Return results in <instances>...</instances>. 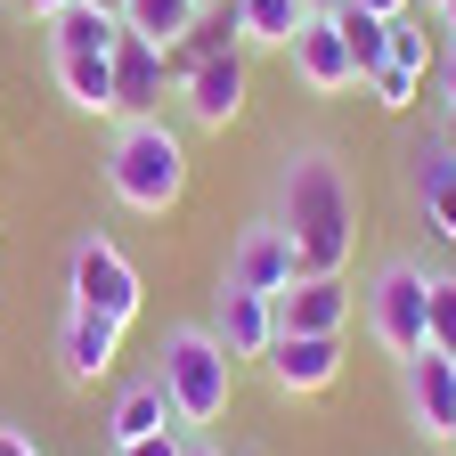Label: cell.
I'll return each mask as SVG.
<instances>
[{
  "instance_id": "16",
  "label": "cell",
  "mask_w": 456,
  "mask_h": 456,
  "mask_svg": "<svg viewBox=\"0 0 456 456\" xmlns=\"http://www.w3.org/2000/svg\"><path fill=\"white\" fill-rule=\"evenodd\" d=\"M49 82L90 123H123V106H114V49L106 57H49Z\"/></svg>"
},
{
  "instance_id": "12",
  "label": "cell",
  "mask_w": 456,
  "mask_h": 456,
  "mask_svg": "<svg viewBox=\"0 0 456 456\" xmlns=\"http://www.w3.org/2000/svg\"><path fill=\"white\" fill-rule=\"evenodd\" d=\"M285 57H294V82H302L310 98H342V90H359L351 41L334 33V17H302V33L285 41Z\"/></svg>"
},
{
  "instance_id": "9",
  "label": "cell",
  "mask_w": 456,
  "mask_h": 456,
  "mask_svg": "<svg viewBox=\"0 0 456 456\" xmlns=\"http://www.w3.org/2000/svg\"><path fill=\"white\" fill-rule=\"evenodd\" d=\"M261 367L285 399H318V391L342 383V334H277Z\"/></svg>"
},
{
  "instance_id": "34",
  "label": "cell",
  "mask_w": 456,
  "mask_h": 456,
  "mask_svg": "<svg viewBox=\"0 0 456 456\" xmlns=\"http://www.w3.org/2000/svg\"><path fill=\"white\" fill-rule=\"evenodd\" d=\"M90 9H114V17H123V0H90Z\"/></svg>"
},
{
  "instance_id": "7",
  "label": "cell",
  "mask_w": 456,
  "mask_h": 456,
  "mask_svg": "<svg viewBox=\"0 0 456 456\" xmlns=\"http://www.w3.org/2000/svg\"><path fill=\"white\" fill-rule=\"evenodd\" d=\"M302 277V253H294V237L261 212V220H245L237 228V245H228V269H220V285H245V294H285V285Z\"/></svg>"
},
{
  "instance_id": "11",
  "label": "cell",
  "mask_w": 456,
  "mask_h": 456,
  "mask_svg": "<svg viewBox=\"0 0 456 456\" xmlns=\"http://www.w3.org/2000/svg\"><path fill=\"white\" fill-rule=\"evenodd\" d=\"M114 359H123V326L66 302V326H57V375H66L74 391H90V383L114 375Z\"/></svg>"
},
{
  "instance_id": "14",
  "label": "cell",
  "mask_w": 456,
  "mask_h": 456,
  "mask_svg": "<svg viewBox=\"0 0 456 456\" xmlns=\"http://www.w3.org/2000/svg\"><path fill=\"white\" fill-rule=\"evenodd\" d=\"M171 90H180L171 49H155V41H139V33L114 41V106H123V123H131V114H155Z\"/></svg>"
},
{
  "instance_id": "18",
  "label": "cell",
  "mask_w": 456,
  "mask_h": 456,
  "mask_svg": "<svg viewBox=\"0 0 456 456\" xmlns=\"http://www.w3.org/2000/svg\"><path fill=\"white\" fill-rule=\"evenodd\" d=\"M41 33H49V57H106L114 41H123V17H114V9H90V0H66Z\"/></svg>"
},
{
  "instance_id": "2",
  "label": "cell",
  "mask_w": 456,
  "mask_h": 456,
  "mask_svg": "<svg viewBox=\"0 0 456 456\" xmlns=\"http://www.w3.org/2000/svg\"><path fill=\"white\" fill-rule=\"evenodd\" d=\"M98 171H106V196L123 212L163 220L188 196V139H180V123H163V114H131V123H114Z\"/></svg>"
},
{
  "instance_id": "22",
  "label": "cell",
  "mask_w": 456,
  "mask_h": 456,
  "mask_svg": "<svg viewBox=\"0 0 456 456\" xmlns=\"http://www.w3.org/2000/svg\"><path fill=\"white\" fill-rule=\"evenodd\" d=\"M432 57H440V41L416 25V17H391V41H383V66H408V74H424L432 82Z\"/></svg>"
},
{
  "instance_id": "32",
  "label": "cell",
  "mask_w": 456,
  "mask_h": 456,
  "mask_svg": "<svg viewBox=\"0 0 456 456\" xmlns=\"http://www.w3.org/2000/svg\"><path fill=\"white\" fill-rule=\"evenodd\" d=\"M188 456H220V448H212V440H204V432H188Z\"/></svg>"
},
{
  "instance_id": "28",
  "label": "cell",
  "mask_w": 456,
  "mask_h": 456,
  "mask_svg": "<svg viewBox=\"0 0 456 456\" xmlns=\"http://www.w3.org/2000/svg\"><path fill=\"white\" fill-rule=\"evenodd\" d=\"M9 9H17V17H33V25H49L57 9H66V0H9Z\"/></svg>"
},
{
  "instance_id": "13",
  "label": "cell",
  "mask_w": 456,
  "mask_h": 456,
  "mask_svg": "<svg viewBox=\"0 0 456 456\" xmlns=\"http://www.w3.org/2000/svg\"><path fill=\"white\" fill-rule=\"evenodd\" d=\"M359 310V285L351 277H294L277 294V334H342Z\"/></svg>"
},
{
  "instance_id": "20",
  "label": "cell",
  "mask_w": 456,
  "mask_h": 456,
  "mask_svg": "<svg viewBox=\"0 0 456 456\" xmlns=\"http://www.w3.org/2000/svg\"><path fill=\"white\" fill-rule=\"evenodd\" d=\"M204 17V0H123V33L155 41V49H180Z\"/></svg>"
},
{
  "instance_id": "35",
  "label": "cell",
  "mask_w": 456,
  "mask_h": 456,
  "mask_svg": "<svg viewBox=\"0 0 456 456\" xmlns=\"http://www.w3.org/2000/svg\"><path fill=\"white\" fill-rule=\"evenodd\" d=\"M424 9H440V0H424Z\"/></svg>"
},
{
  "instance_id": "25",
  "label": "cell",
  "mask_w": 456,
  "mask_h": 456,
  "mask_svg": "<svg viewBox=\"0 0 456 456\" xmlns=\"http://www.w3.org/2000/svg\"><path fill=\"white\" fill-rule=\"evenodd\" d=\"M432 98L456 106V41H440V57H432Z\"/></svg>"
},
{
  "instance_id": "15",
  "label": "cell",
  "mask_w": 456,
  "mask_h": 456,
  "mask_svg": "<svg viewBox=\"0 0 456 456\" xmlns=\"http://www.w3.org/2000/svg\"><path fill=\"white\" fill-rule=\"evenodd\" d=\"M408 188H416L424 228H432L440 245H456V155H448V139H440V131L408 147Z\"/></svg>"
},
{
  "instance_id": "27",
  "label": "cell",
  "mask_w": 456,
  "mask_h": 456,
  "mask_svg": "<svg viewBox=\"0 0 456 456\" xmlns=\"http://www.w3.org/2000/svg\"><path fill=\"white\" fill-rule=\"evenodd\" d=\"M0 456H41V448L25 440V424H0Z\"/></svg>"
},
{
  "instance_id": "10",
  "label": "cell",
  "mask_w": 456,
  "mask_h": 456,
  "mask_svg": "<svg viewBox=\"0 0 456 456\" xmlns=\"http://www.w3.org/2000/svg\"><path fill=\"white\" fill-rule=\"evenodd\" d=\"M212 342H220V351L228 359H269V342H277V294H245V285H220V294H212Z\"/></svg>"
},
{
  "instance_id": "26",
  "label": "cell",
  "mask_w": 456,
  "mask_h": 456,
  "mask_svg": "<svg viewBox=\"0 0 456 456\" xmlns=\"http://www.w3.org/2000/svg\"><path fill=\"white\" fill-rule=\"evenodd\" d=\"M114 456H188V432H155V440H131V448H114Z\"/></svg>"
},
{
  "instance_id": "8",
  "label": "cell",
  "mask_w": 456,
  "mask_h": 456,
  "mask_svg": "<svg viewBox=\"0 0 456 456\" xmlns=\"http://www.w3.org/2000/svg\"><path fill=\"white\" fill-rule=\"evenodd\" d=\"M399 391H408L416 432H424V440H440V448H456V359L424 342L416 359H399Z\"/></svg>"
},
{
  "instance_id": "36",
  "label": "cell",
  "mask_w": 456,
  "mask_h": 456,
  "mask_svg": "<svg viewBox=\"0 0 456 456\" xmlns=\"http://www.w3.org/2000/svg\"><path fill=\"white\" fill-rule=\"evenodd\" d=\"M204 9H220V0H204Z\"/></svg>"
},
{
  "instance_id": "6",
  "label": "cell",
  "mask_w": 456,
  "mask_h": 456,
  "mask_svg": "<svg viewBox=\"0 0 456 456\" xmlns=\"http://www.w3.org/2000/svg\"><path fill=\"white\" fill-rule=\"evenodd\" d=\"M180 114H188V131H228L245 114V98H253V74H245V49H220V57H204V66H188L180 74Z\"/></svg>"
},
{
  "instance_id": "30",
  "label": "cell",
  "mask_w": 456,
  "mask_h": 456,
  "mask_svg": "<svg viewBox=\"0 0 456 456\" xmlns=\"http://www.w3.org/2000/svg\"><path fill=\"white\" fill-rule=\"evenodd\" d=\"M432 17H440V41H456V0H440Z\"/></svg>"
},
{
  "instance_id": "29",
  "label": "cell",
  "mask_w": 456,
  "mask_h": 456,
  "mask_svg": "<svg viewBox=\"0 0 456 456\" xmlns=\"http://www.w3.org/2000/svg\"><path fill=\"white\" fill-rule=\"evenodd\" d=\"M359 9H375V17H416V0H359Z\"/></svg>"
},
{
  "instance_id": "1",
  "label": "cell",
  "mask_w": 456,
  "mask_h": 456,
  "mask_svg": "<svg viewBox=\"0 0 456 456\" xmlns=\"http://www.w3.org/2000/svg\"><path fill=\"white\" fill-rule=\"evenodd\" d=\"M269 220L294 237L302 277H342V269H351V245H359V188H351V171L334 163V147H285V155H277Z\"/></svg>"
},
{
  "instance_id": "21",
  "label": "cell",
  "mask_w": 456,
  "mask_h": 456,
  "mask_svg": "<svg viewBox=\"0 0 456 456\" xmlns=\"http://www.w3.org/2000/svg\"><path fill=\"white\" fill-rule=\"evenodd\" d=\"M334 33L351 41V66H359V82L383 66V41H391V17H375V9H359V0H342L334 9Z\"/></svg>"
},
{
  "instance_id": "31",
  "label": "cell",
  "mask_w": 456,
  "mask_h": 456,
  "mask_svg": "<svg viewBox=\"0 0 456 456\" xmlns=\"http://www.w3.org/2000/svg\"><path fill=\"white\" fill-rule=\"evenodd\" d=\"M440 139H448V155H456V106H440Z\"/></svg>"
},
{
  "instance_id": "4",
  "label": "cell",
  "mask_w": 456,
  "mask_h": 456,
  "mask_svg": "<svg viewBox=\"0 0 456 456\" xmlns=\"http://www.w3.org/2000/svg\"><path fill=\"white\" fill-rule=\"evenodd\" d=\"M432 277H440V269H424L416 253L375 261V277L359 285V318H367V334H375V351L416 359L424 342H432Z\"/></svg>"
},
{
  "instance_id": "17",
  "label": "cell",
  "mask_w": 456,
  "mask_h": 456,
  "mask_svg": "<svg viewBox=\"0 0 456 456\" xmlns=\"http://www.w3.org/2000/svg\"><path fill=\"white\" fill-rule=\"evenodd\" d=\"M155 432H180V416H171V391H163L155 375H139V383L114 391V408H106V440H114V448H131V440H155Z\"/></svg>"
},
{
  "instance_id": "23",
  "label": "cell",
  "mask_w": 456,
  "mask_h": 456,
  "mask_svg": "<svg viewBox=\"0 0 456 456\" xmlns=\"http://www.w3.org/2000/svg\"><path fill=\"white\" fill-rule=\"evenodd\" d=\"M367 90H375V106H383V114H408V106L424 98V74H408V66H375V74H367Z\"/></svg>"
},
{
  "instance_id": "33",
  "label": "cell",
  "mask_w": 456,
  "mask_h": 456,
  "mask_svg": "<svg viewBox=\"0 0 456 456\" xmlns=\"http://www.w3.org/2000/svg\"><path fill=\"white\" fill-rule=\"evenodd\" d=\"M302 9H310V17H334V9H342V0H302Z\"/></svg>"
},
{
  "instance_id": "3",
  "label": "cell",
  "mask_w": 456,
  "mask_h": 456,
  "mask_svg": "<svg viewBox=\"0 0 456 456\" xmlns=\"http://www.w3.org/2000/svg\"><path fill=\"white\" fill-rule=\"evenodd\" d=\"M155 383L171 391V416H180V432H204L228 416V391H237V359L212 342V326H171L163 351H155Z\"/></svg>"
},
{
  "instance_id": "19",
  "label": "cell",
  "mask_w": 456,
  "mask_h": 456,
  "mask_svg": "<svg viewBox=\"0 0 456 456\" xmlns=\"http://www.w3.org/2000/svg\"><path fill=\"white\" fill-rule=\"evenodd\" d=\"M228 17H237V41L245 49H285V41H294L302 33V0H228Z\"/></svg>"
},
{
  "instance_id": "5",
  "label": "cell",
  "mask_w": 456,
  "mask_h": 456,
  "mask_svg": "<svg viewBox=\"0 0 456 456\" xmlns=\"http://www.w3.org/2000/svg\"><path fill=\"white\" fill-rule=\"evenodd\" d=\"M66 302L74 310H98V318H114V326H131L139 310H147V277L131 269V253L114 245V237H74V253H66Z\"/></svg>"
},
{
  "instance_id": "24",
  "label": "cell",
  "mask_w": 456,
  "mask_h": 456,
  "mask_svg": "<svg viewBox=\"0 0 456 456\" xmlns=\"http://www.w3.org/2000/svg\"><path fill=\"white\" fill-rule=\"evenodd\" d=\"M432 351L456 359V277H448V269L432 277Z\"/></svg>"
}]
</instances>
